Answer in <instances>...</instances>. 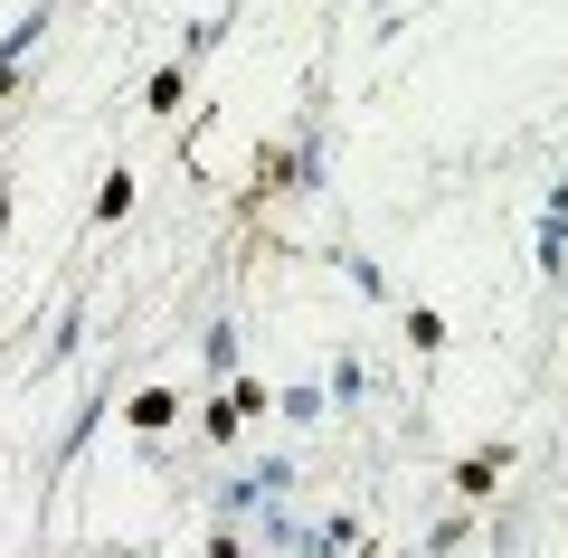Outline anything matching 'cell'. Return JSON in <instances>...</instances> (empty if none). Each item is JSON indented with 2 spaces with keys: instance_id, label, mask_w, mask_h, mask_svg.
Wrapping results in <instances>:
<instances>
[{
  "instance_id": "7c38bea8",
  "label": "cell",
  "mask_w": 568,
  "mask_h": 558,
  "mask_svg": "<svg viewBox=\"0 0 568 558\" xmlns=\"http://www.w3.org/2000/svg\"><path fill=\"white\" fill-rule=\"evenodd\" d=\"M465 530H474V511H455V520H436V530H426V549H436V558H455V549H465Z\"/></svg>"
},
{
  "instance_id": "52a82bcc",
  "label": "cell",
  "mask_w": 568,
  "mask_h": 558,
  "mask_svg": "<svg viewBox=\"0 0 568 558\" xmlns=\"http://www.w3.org/2000/svg\"><path fill=\"white\" fill-rule=\"evenodd\" d=\"M398 322H407V341H417V351H446V313H426V303H398Z\"/></svg>"
},
{
  "instance_id": "30bf717a",
  "label": "cell",
  "mask_w": 568,
  "mask_h": 558,
  "mask_svg": "<svg viewBox=\"0 0 568 558\" xmlns=\"http://www.w3.org/2000/svg\"><path fill=\"white\" fill-rule=\"evenodd\" d=\"M219 398L237 407V417H265V407H275V388H265V379H219Z\"/></svg>"
},
{
  "instance_id": "4fadbf2b",
  "label": "cell",
  "mask_w": 568,
  "mask_h": 558,
  "mask_svg": "<svg viewBox=\"0 0 568 558\" xmlns=\"http://www.w3.org/2000/svg\"><path fill=\"white\" fill-rule=\"evenodd\" d=\"M361 388H369V369H361V359L342 351V359H332V398H361Z\"/></svg>"
},
{
  "instance_id": "9c48e42d",
  "label": "cell",
  "mask_w": 568,
  "mask_h": 558,
  "mask_svg": "<svg viewBox=\"0 0 568 558\" xmlns=\"http://www.w3.org/2000/svg\"><path fill=\"white\" fill-rule=\"evenodd\" d=\"M123 209H133V171H104V190H95V227H114Z\"/></svg>"
},
{
  "instance_id": "ba28073f",
  "label": "cell",
  "mask_w": 568,
  "mask_h": 558,
  "mask_svg": "<svg viewBox=\"0 0 568 558\" xmlns=\"http://www.w3.org/2000/svg\"><path fill=\"white\" fill-rule=\"evenodd\" d=\"M284 417H294V426H323V379H294V388H284Z\"/></svg>"
},
{
  "instance_id": "5bb4252c",
  "label": "cell",
  "mask_w": 568,
  "mask_h": 558,
  "mask_svg": "<svg viewBox=\"0 0 568 558\" xmlns=\"http://www.w3.org/2000/svg\"><path fill=\"white\" fill-rule=\"evenodd\" d=\"M10 219H20V190H10V171H0V237H10Z\"/></svg>"
},
{
  "instance_id": "5b68a950",
  "label": "cell",
  "mask_w": 568,
  "mask_h": 558,
  "mask_svg": "<svg viewBox=\"0 0 568 558\" xmlns=\"http://www.w3.org/2000/svg\"><path fill=\"white\" fill-rule=\"evenodd\" d=\"M200 359H209V379H237V322H209Z\"/></svg>"
},
{
  "instance_id": "8fae6325",
  "label": "cell",
  "mask_w": 568,
  "mask_h": 558,
  "mask_svg": "<svg viewBox=\"0 0 568 558\" xmlns=\"http://www.w3.org/2000/svg\"><path fill=\"white\" fill-rule=\"evenodd\" d=\"M332 265H342V275H351V284H361V294H369V303H388V284H379V265H369V256H351V246H332Z\"/></svg>"
},
{
  "instance_id": "6da1fadb",
  "label": "cell",
  "mask_w": 568,
  "mask_h": 558,
  "mask_svg": "<svg viewBox=\"0 0 568 558\" xmlns=\"http://www.w3.org/2000/svg\"><path fill=\"white\" fill-rule=\"evenodd\" d=\"M530 256H540V284L559 294V275H568V180H549V209H540V237H530Z\"/></svg>"
},
{
  "instance_id": "8992f818",
  "label": "cell",
  "mask_w": 568,
  "mask_h": 558,
  "mask_svg": "<svg viewBox=\"0 0 568 558\" xmlns=\"http://www.w3.org/2000/svg\"><path fill=\"white\" fill-rule=\"evenodd\" d=\"M142 104H152V114H181L190 104V67H162V77L142 85Z\"/></svg>"
},
{
  "instance_id": "3957f363",
  "label": "cell",
  "mask_w": 568,
  "mask_h": 558,
  "mask_svg": "<svg viewBox=\"0 0 568 558\" xmlns=\"http://www.w3.org/2000/svg\"><path fill=\"white\" fill-rule=\"evenodd\" d=\"M181 379H171V388H142V398H133V436H171V426H181Z\"/></svg>"
},
{
  "instance_id": "9a60e30c",
  "label": "cell",
  "mask_w": 568,
  "mask_h": 558,
  "mask_svg": "<svg viewBox=\"0 0 568 558\" xmlns=\"http://www.w3.org/2000/svg\"><path fill=\"white\" fill-rule=\"evenodd\" d=\"M0 95H20V58H0Z\"/></svg>"
},
{
  "instance_id": "7a4b0ae2",
  "label": "cell",
  "mask_w": 568,
  "mask_h": 558,
  "mask_svg": "<svg viewBox=\"0 0 568 558\" xmlns=\"http://www.w3.org/2000/svg\"><path fill=\"white\" fill-rule=\"evenodd\" d=\"M284 483H294V464H256V474H237V483L219 493V511H227V520H256V511H275Z\"/></svg>"
},
{
  "instance_id": "277c9868",
  "label": "cell",
  "mask_w": 568,
  "mask_h": 558,
  "mask_svg": "<svg viewBox=\"0 0 568 558\" xmlns=\"http://www.w3.org/2000/svg\"><path fill=\"white\" fill-rule=\"evenodd\" d=\"M503 464H511V445H484V455H465V464H455V493H465V501H484L493 483H503Z\"/></svg>"
}]
</instances>
